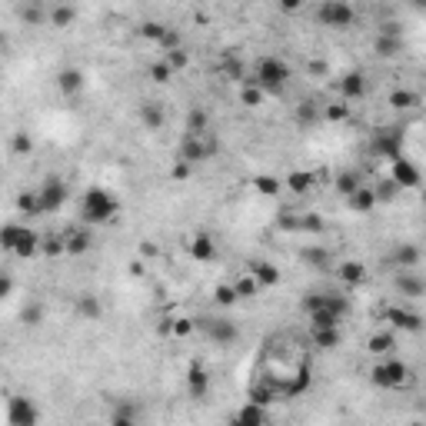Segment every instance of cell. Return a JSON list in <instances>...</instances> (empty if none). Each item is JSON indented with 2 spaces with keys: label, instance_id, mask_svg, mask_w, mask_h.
Returning <instances> with one entry per match:
<instances>
[{
  "label": "cell",
  "instance_id": "cell-55",
  "mask_svg": "<svg viewBox=\"0 0 426 426\" xmlns=\"http://www.w3.org/2000/svg\"><path fill=\"white\" fill-rule=\"evenodd\" d=\"M194 330H197V320H190V317H176V320H170V337H176V340L190 337Z\"/></svg>",
  "mask_w": 426,
  "mask_h": 426
},
{
  "label": "cell",
  "instance_id": "cell-46",
  "mask_svg": "<svg viewBox=\"0 0 426 426\" xmlns=\"http://www.w3.org/2000/svg\"><path fill=\"white\" fill-rule=\"evenodd\" d=\"M253 186H257V194H263V197H276V194L284 190V184L270 174H260L257 180H253Z\"/></svg>",
  "mask_w": 426,
  "mask_h": 426
},
{
  "label": "cell",
  "instance_id": "cell-7",
  "mask_svg": "<svg viewBox=\"0 0 426 426\" xmlns=\"http://www.w3.org/2000/svg\"><path fill=\"white\" fill-rule=\"evenodd\" d=\"M200 327H203V333L213 340V347H233V343L240 340V327H237L230 317H203Z\"/></svg>",
  "mask_w": 426,
  "mask_h": 426
},
{
  "label": "cell",
  "instance_id": "cell-14",
  "mask_svg": "<svg viewBox=\"0 0 426 426\" xmlns=\"http://www.w3.org/2000/svg\"><path fill=\"white\" fill-rule=\"evenodd\" d=\"M87 87V77L80 67H64L60 74H57V90L64 94V97H80Z\"/></svg>",
  "mask_w": 426,
  "mask_h": 426
},
{
  "label": "cell",
  "instance_id": "cell-20",
  "mask_svg": "<svg viewBox=\"0 0 426 426\" xmlns=\"http://www.w3.org/2000/svg\"><path fill=\"white\" fill-rule=\"evenodd\" d=\"M137 117H140V123L147 130H160L167 123V110H164V103H157V100H143L140 107H137Z\"/></svg>",
  "mask_w": 426,
  "mask_h": 426
},
{
  "label": "cell",
  "instance_id": "cell-39",
  "mask_svg": "<svg viewBox=\"0 0 426 426\" xmlns=\"http://www.w3.org/2000/svg\"><path fill=\"white\" fill-rule=\"evenodd\" d=\"M360 184H363V180H360V174H357V170H340L337 180H333V186H337L340 197H350V194H353V190H357Z\"/></svg>",
  "mask_w": 426,
  "mask_h": 426
},
{
  "label": "cell",
  "instance_id": "cell-27",
  "mask_svg": "<svg viewBox=\"0 0 426 426\" xmlns=\"http://www.w3.org/2000/svg\"><path fill=\"white\" fill-rule=\"evenodd\" d=\"M310 340H313V347H317V350L330 353V350H337V347H340L343 333H340V327H317V330H310Z\"/></svg>",
  "mask_w": 426,
  "mask_h": 426
},
{
  "label": "cell",
  "instance_id": "cell-4",
  "mask_svg": "<svg viewBox=\"0 0 426 426\" xmlns=\"http://www.w3.org/2000/svg\"><path fill=\"white\" fill-rule=\"evenodd\" d=\"M370 380L380 390H406L413 383V373H410V366L403 360H383L370 370Z\"/></svg>",
  "mask_w": 426,
  "mask_h": 426
},
{
  "label": "cell",
  "instance_id": "cell-30",
  "mask_svg": "<svg viewBox=\"0 0 426 426\" xmlns=\"http://www.w3.org/2000/svg\"><path fill=\"white\" fill-rule=\"evenodd\" d=\"M250 274H253V280L260 284V290H263V286L270 290V286L280 284V267H274L270 260H257V263L250 267Z\"/></svg>",
  "mask_w": 426,
  "mask_h": 426
},
{
  "label": "cell",
  "instance_id": "cell-60",
  "mask_svg": "<svg viewBox=\"0 0 426 426\" xmlns=\"http://www.w3.org/2000/svg\"><path fill=\"white\" fill-rule=\"evenodd\" d=\"M306 0H280V11H286V13H293V11H300Z\"/></svg>",
  "mask_w": 426,
  "mask_h": 426
},
{
  "label": "cell",
  "instance_id": "cell-52",
  "mask_svg": "<svg viewBox=\"0 0 426 426\" xmlns=\"http://www.w3.org/2000/svg\"><path fill=\"white\" fill-rule=\"evenodd\" d=\"M21 323H23V327H40V323H44V306H40V303H27L21 310Z\"/></svg>",
  "mask_w": 426,
  "mask_h": 426
},
{
  "label": "cell",
  "instance_id": "cell-49",
  "mask_svg": "<svg viewBox=\"0 0 426 426\" xmlns=\"http://www.w3.org/2000/svg\"><path fill=\"white\" fill-rule=\"evenodd\" d=\"M323 117H327L330 123H343V120H350V107H347V100L327 103V107H323Z\"/></svg>",
  "mask_w": 426,
  "mask_h": 426
},
{
  "label": "cell",
  "instance_id": "cell-54",
  "mask_svg": "<svg viewBox=\"0 0 426 426\" xmlns=\"http://www.w3.org/2000/svg\"><path fill=\"white\" fill-rule=\"evenodd\" d=\"M150 80H153V84H170V80H174V67L160 57L157 64H150Z\"/></svg>",
  "mask_w": 426,
  "mask_h": 426
},
{
  "label": "cell",
  "instance_id": "cell-53",
  "mask_svg": "<svg viewBox=\"0 0 426 426\" xmlns=\"http://www.w3.org/2000/svg\"><path fill=\"white\" fill-rule=\"evenodd\" d=\"M164 60L174 67V74H180V70H186V67H190V54H186L184 47H174V50H167Z\"/></svg>",
  "mask_w": 426,
  "mask_h": 426
},
{
  "label": "cell",
  "instance_id": "cell-36",
  "mask_svg": "<svg viewBox=\"0 0 426 426\" xmlns=\"http://www.w3.org/2000/svg\"><path fill=\"white\" fill-rule=\"evenodd\" d=\"M17 213H23V217H44L37 190H23V194H17Z\"/></svg>",
  "mask_w": 426,
  "mask_h": 426
},
{
  "label": "cell",
  "instance_id": "cell-12",
  "mask_svg": "<svg viewBox=\"0 0 426 426\" xmlns=\"http://www.w3.org/2000/svg\"><path fill=\"white\" fill-rule=\"evenodd\" d=\"M186 253L197 263H213L217 260V240H213V233H207V230L194 233V237L186 240Z\"/></svg>",
  "mask_w": 426,
  "mask_h": 426
},
{
  "label": "cell",
  "instance_id": "cell-26",
  "mask_svg": "<svg viewBox=\"0 0 426 426\" xmlns=\"http://www.w3.org/2000/svg\"><path fill=\"white\" fill-rule=\"evenodd\" d=\"M284 186H290L296 197H306V194L317 186V174H313V170H290L286 180H284Z\"/></svg>",
  "mask_w": 426,
  "mask_h": 426
},
{
  "label": "cell",
  "instance_id": "cell-31",
  "mask_svg": "<svg viewBox=\"0 0 426 426\" xmlns=\"http://www.w3.org/2000/svg\"><path fill=\"white\" fill-rule=\"evenodd\" d=\"M47 21L54 23L57 30H70L77 21V7L74 4H54V7L47 11Z\"/></svg>",
  "mask_w": 426,
  "mask_h": 426
},
{
  "label": "cell",
  "instance_id": "cell-34",
  "mask_svg": "<svg viewBox=\"0 0 426 426\" xmlns=\"http://www.w3.org/2000/svg\"><path fill=\"white\" fill-rule=\"evenodd\" d=\"M306 317H310V330H317V327H340V323H343V313H340V310H330V306L310 310Z\"/></svg>",
  "mask_w": 426,
  "mask_h": 426
},
{
  "label": "cell",
  "instance_id": "cell-9",
  "mask_svg": "<svg viewBox=\"0 0 426 426\" xmlns=\"http://www.w3.org/2000/svg\"><path fill=\"white\" fill-rule=\"evenodd\" d=\"M7 423L11 426H37L40 423V410L30 396H11L7 400Z\"/></svg>",
  "mask_w": 426,
  "mask_h": 426
},
{
  "label": "cell",
  "instance_id": "cell-38",
  "mask_svg": "<svg viewBox=\"0 0 426 426\" xmlns=\"http://www.w3.org/2000/svg\"><path fill=\"white\" fill-rule=\"evenodd\" d=\"M320 117H323V107H320L317 100H303V103L296 107V123H300V127H313Z\"/></svg>",
  "mask_w": 426,
  "mask_h": 426
},
{
  "label": "cell",
  "instance_id": "cell-24",
  "mask_svg": "<svg viewBox=\"0 0 426 426\" xmlns=\"http://www.w3.org/2000/svg\"><path fill=\"white\" fill-rule=\"evenodd\" d=\"M74 310H77V317L87 320V323H94V320L103 317V303H100L97 293H80L77 296V303H74Z\"/></svg>",
  "mask_w": 426,
  "mask_h": 426
},
{
  "label": "cell",
  "instance_id": "cell-45",
  "mask_svg": "<svg viewBox=\"0 0 426 426\" xmlns=\"http://www.w3.org/2000/svg\"><path fill=\"white\" fill-rule=\"evenodd\" d=\"M40 253L47 257H64L67 253V243H64V233H50V237H40Z\"/></svg>",
  "mask_w": 426,
  "mask_h": 426
},
{
  "label": "cell",
  "instance_id": "cell-2",
  "mask_svg": "<svg viewBox=\"0 0 426 426\" xmlns=\"http://www.w3.org/2000/svg\"><path fill=\"white\" fill-rule=\"evenodd\" d=\"M220 153V137L213 133V127L203 133H184V140H180V150H176V160H186L190 167H200L213 160Z\"/></svg>",
  "mask_w": 426,
  "mask_h": 426
},
{
  "label": "cell",
  "instance_id": "cell-15",
  "mask_svg": "<svg viewBox=\"0 0 426 426\" xmlns=\"http://www.w3.org/2000/svg\"><path fill=\"white\" fill-rule=\"evenodd\" d=\"M383 317L390 320L393 330H406V333H420V327H423V317L416 310H406V306H390Z\"/></svg>",
  "mask_w": 426,
  "mask_h": 426
},
{
  "label": "cell",
  "instance_id": "cell-22",
  "mask_svg": "<svg viewBox=\"0 0 426 426\" xmlns=\"http://www.w3.org/2000/svg\"><path fill=\"white\" fill-rule=\"evenodd\" d=\"M270 420V413H267V406L263 403H253V400H247V403L233 413V423H240V426H263Z\"/></svg>",
  "mask_w": 426,
  "mask_h": 426
},
{
  "label": "cell",
  "instance_id": "cell-3",
  "mask_svg": "<svg viewBox=\"0 0 426 426\" xmlns=\"http://www.w3.org/2000/svg\"><path fill=\"white\" fill-rule=\"evenodd\" d=\"M250 80L263 94H284L286 84H290V64H286L284 57H260L257 74H253Z\"/></svg>",
  "mask_w": 426,
  "mask_h": 426
},
{
  "label": "cell",
  "instance_id": "cell-28",
  "mask_svg": "<svg viewBox=\"0 0 426 426\" xmlns=\"http://www.w3.org/2000/svg\"><path fill=\"white\" fill-rule=\"evenodd\" d=\"M300 260H303L306 267H313V270H330V267H333V253H330L327 247H317V243H313V247H303V250H300Z\"/></svg>",
  "mask_w": 426,
  "mask_h": 426
},
{
  "label": "cell",
  "instance_id": "cell-61",
  "mask_svg": "<svg viewBox=\"0 0 426 426\" xmlns=\"http://www.w3.org/2000/svg\"><path fill=\"white\" fill-rule=\"evenodd\" d=\"M410 4H413L416 11H423V7H426V0H410Z\"/></svg>",
  "mask_w": 426,
  "mask_h": 426
},
{
  "label": "cell",
  "instance_id": "cell-59",
  "mask_svg": "<svg viewBox=\"0 0 426 426\" xmlns=\"http://www.w3.org/2000/svg\"><path fill=\"white\" fill-rule=\"evenodd\" d=\"M190 174H194V167L186 164V160H176L174 164V180H186Z\"/></svg>",
  "mask_w": 426,
  "mask_h": 426
},
{
  "label": "cell",
  "instance_id": "cell-29",
  "mask_svg": "<svg viewBox=\"0 0 426 426\" xmlns=\"http://www.w3.org/2000/svg\"><path fill=\"white\" fill-rule=\"evenodd\" d=\"M64 243H67V253L70 257H80V253H87L94 247V237H90V230H67L64 233Z\"/></svg>",
  "mask_w": 426,
  "mask_h": 426
},
{
  "label": "cell",
  "instance_id": "cell-23",
  "mask_svg": "<svg viewBox=\"0 0 426 426\" xmlns=\"http://www.w3.org/2000/svg\"><path fill=\"white\" fill-rule=\"evenodd\" d=\"M373 54L380 57V60H393V57L403 54V37H396V33H376V40H373Z\"/></svg>",
  "mask_w": 426,
  "mask_h": 426
},
{
  "label": "cell",
  "instance_id": "cell-56",
  "mask_svg": "<svg viewBox=\"0 0 426 426\" xmlns=\"http://www.w3.org/2000/svg\"><path fill=\"white\" fill-rule=\"evenodd\" d=\"M300 217H303V213H293V210H280V217H276V227L286 230V233H300Z\"/></svg>",
  "mask_w": 426,
  "mask_h": 426
},
{
  "label": "cell",
  "instance_id": "cell-58",
  "mask_svg": "<svg viewBox=\"0 0 426 426\" xmlns=\"http://www.w3.org/2000/svg\"><path fill=\"white\" fill-rule=\"evenodd\" d=\"M13 293V276L11 274H0V300H7Z\"/></svg>",
  "mask_w": 426,
  "mask_h": 426
},
{
  "label": "cell",
  "instance_id": "cell-21",
  "mask_svg": "<svg viewBox=\"0 0 426 426\" xmlns=\"http://www.w3.org/2000/svg\"><path fill=\"white\" fill-rule=\"evenodd\" d=\"M13 257H21V260H30V257H37L40 253V233L30 227H21V237H17V243H13Z\"/></svg>",
  "mask_w": 426,
  "mask_h": 426
},
{
  "label": "cell",
  "instance_id": "cell-5",
  "mask_svg": "<svg viewBox=\"0 0 426 426\" xmlns=\"http://www.w3.org/2000/svg\"><path fill=\"white\" fill-rule=\"evenodd\" d=\"M317 23L327 30H350L357 23V11L347 0H323L317 7Z\"/></svg>",
  "mask_w": 426,
  "mask_h": 426
},
{
  "label": "cell",
  "instance_id": "cell-50",
  "mask_svg": "<svg viewBox=\"0 0 426 426\" xmlns=\"http://www.w3.org/2000/svg\"><path fill=\"white\" fill-rule=\"evenodd\" d=\"M21 227L23 223H4L0 227V250H13V243H17V237H21Z\"/></svg>",
  "mask_w": 426,
  "mask_h": 426
},
{
  "label": "cell",
  "instance_id": "cell-17",
  "mask_svg": "<svg viewBox=\"0 0 426 426\" xmlns=\"http://www.w3.org/2000/svg\"><path fill=\"white\" fill-rule=\"evenodd\" d=\"M420 260H423V253H420L416 243H396L393 253L386 257V263H390V267H400V270H416Z\"/></svg>",
  "mask_w": 426,
  "mask_h": 426
},
{
  "label": "cell",
  "instance_id": "cell-41",
  "mask_svg": "<svg viewBox=\"0 0 426 426\" xmlns=\"http://www.w3.org/2000/svg\"><path fill=\"white\" fill-rule=\"evenodd\" d=\"M233 290H237V300H253V296H260V284L253 280V274H243L233 280Z\"/></svg>",
  "mask_w": 426,
  "mask_h": 426
},
{
  "label": "cell",
  "instance_id": "cell-16",
  "mask_svg": "<svg viewBox=\"0 0 426 426\" xmlns=\"http://www.w3.org/2000/svg\"><path fill=\"white\" fill-rule=\"evenodd\" d=\"M393 286H396V293L406 296V300H420V296L426 293L423 276L416 274V270H400V274L393 276Z\"/></svg>",
  "mask_w": 426,
  "mask_h": 426
},
{
  "label": "cell",
  "instance_id": "cell-35",
  "mask_svg": "<svg viewBox=\"0 0 426 426\" xmlns=\"http://www.w3.org/2000/svg\"><path fill=\"white\" fill-rule=\"evenodd\" d=\"M210 130V113L203 107H190L184 117V133H203Z\"/></svg>",
  "mask_w": 426,
  "mask_h": 426
},
{
  "label": "cell",
  "instance_id": "cell-19",
  "mask_svg": "<svg viewBox=\"0 0 426 426\" xmlns=\"http://www.w3.org/2000/svg\"><path fill=\"white\" fill-rule=\"evenodd\" d=\"M343 200H347V207H350L353 213H360V217L373 213V207L380 203V200H376V190H373V186H366V184H360L350 194V197H343Z\"/></svg>",
  "mask_w": 426,
  "mask_h": 426
},
{
  "label": "cell",
  "instance_id": "cell-18",
  "mask_svg": "<svg viewBox=\"0 0 426 426\" xmlns=\"http://www.w3.org/2000/svg\"><path fill=\"white\" fill-rule=\"evenodd\" d=\"M337 90H340V97L347 100H360L363 94H366V74L363 70H350V74H343L337 80Z\"/></svg>",
  "mask_w": 426,
  "mask_h": 426
},
{
  "label": "cell",
  "instance_id": "cell-10",
  "mask_svg": "<svg viewBox=\"0 0 426 426\" xmlns=\"http://www.w3.org/2000/svg\"><path fill=\"white\" fill-rule=\"evenodd\" d=\"M390 180H393L400 190H416L420 186V180H423V174H420V167L410 160V157H393L390 160Z\"/></svg>",
  "mask_w": 426,
  "mask_h": 426
},
{
  "label": "cell",
  "instance_id": "cell-57",
  "mask_svg": "<svg viewBox=\"0 0 426 426\" xmlns=\"http://www.w3.org/2000/svg\"><path fill=\"white\" fill-rule=\"evenodd\" d=\"M373 190H376V200H380V203H383V200H393L396 194H400V186H396L393 180H380Z\"/></svg>",
  "mask_w": 426,
  "mask_h": 426
},
{
  "label": "cell",
  "instance_id": "cell-11",
  "mask_svg": "<svg viewBox=\"0 0 426 426\" xmlns=\"http://www.w3.org/2000/svg\"><path fill=\"white\" fill-rule=\"evenodd\" d=\"M320 306L340 310L343 317L350 313V300H347L343 293H333V290H310V293L303 296V313H310V310H320Z\"/></svg>",
  "mask_w": 426,
  "mask_h": 426
},
{
  "label": "cell",
  "instance_id": "cell-37",
  "mask_svg": "<svg viewBox=\"0 0 426 426\" xmlns=\"http://www.w3.org/2000/svg\"><path fill=\"white\" fill-rule=\"evenodd\" d=\"M263 100H267V94H263V90L253 84L250 77H243V80H240V103H243V107L253 110V107H260Z\"/></svg>",
  "mask_w": 426,
  "mask_h": 426
},
{
  "label": "cell",
  "instance_id": "cell-33",
  "mask_svg": "<svg viewBox=\"0 0 426 426\" xmlns=\"http://www.w3.org/2000/svg\"><path fill=\"white\" fill-rule=\"evenodd\" d=\"M337 276H340V284L357 286V284L366 280V267H363L360 260H347V263H340V267H337Z\"/></svg>",
  "mask_w": 426,
  "mask_h": 426
},
{
  "label": "cell",
  "instance_id": "cell-25",
  "mask_svg": "<svg viewBox=\"0 0 426 426\" xmlns=\"http://www.w3.org/2000/svg\"><path fill=\"white\" fill-rule=\"evenodd\" d=\"M143 420V410L133 400H123V403L113 406V413H110V423L113 426H133Z\"/></svg>",
  "mask_w": 426,
  "mask_h": 426
},
{
  "label": "cell",
  "instance_id": "cell-42",
  "mask_svg": "<svg viewBox=\"0 0 426 426\" xmlns=\"http://www.w3.org/2000/svg\"><path fill=\"white\" fill-rule=\"evenodd\" d=\"M167 30H170V27L160 23V21H143L140 23V37H143V40H150V44H157V47H160V40H164Z\"/></svg>",
  "mask_w": 426,
  "mask_h": 426
},
{
  "label": "cell",
  "instance_id": "cell-6",
  "mask_svg": "<svg viewBox=\"0 0 426 426\" xmlns=\"http://www.w3.org/2000/svg\"><path fill=\"white\" fill-rule=\"evenodd\" d=\"M370 153L380 160H393L403 153V130L400 127H380L370 137Z\"/></svg>",
  "mask_w": 426,
  "mask_h": 426
},
{
  "label": "cell",
  "instance_id": "cell-40",
  "mask_svg": "<svg viewBox=\"0 0 426 426\" xmlns=\"http://www.w3.org/2000/svg\"><path fill=\"white\" fill-rule=\"evenodd\" d=\"M220 70H223V77H227V80H233V84H240V80H243V60L233 54V50H227V54H223V64H220Z\"/></svg>",
  "mask_w": 426,
  "mask_h": 426
},
{
  "label": "cell",
  "instance_id": "cell-44",
  "mask_svg": "<svg viewBox=\"0 0 426 426\" xmlns=\"http://www.w3.org/2000/svg\"><path fill=\"white\" fill-rule=\"evenodd\" d=\"M416 103H420V97H416L413 90H406V87H400V90L390 94V107H393V110H410V107H416Z\"/></svg>",
  "mask_w": 426,
  "mask_h": 426
},
{
  "label": "cell",
  "instance_id": "cell-48",
  "mask_svg": "<svg viewBox=\"0 0 426 426\" xmlns=\"http://www.w3.org/2000/svg\"><path fill=\"white\" fill-rule=\"evenodd\" d=\"M21 21L27 23V27H40V23L47 21V13L40 11V7H37L33 0H27V4H23V7H21Z\"/></svg>",
  "mask_w": 426,
  "mask_h": 426
},
{
  "label": "cell",
  "instance_id": "cell-47",
  "mask_svg": "<svg viewBox=\"0 0 426 426\" xmlns=\"http://www.w3.org/2000/svg\"><path fill=\"white\" fill-rule=\"evenodd\" d=\"M213 303L223 306V310H230L233 303H240V300H237V290H233V284H220V286H213Z\"/></svg>",
  "mask_w": 426,
  "mask_h": 426
},
{
  "label": "cell",
  "instance_id": "cell-13",
  "mask_svg": "<svg viewBox=\"0 0 426 426\" xmlns=\"http://www.w3.org/2000/svg\"><path fill=\"white\" fill-rule=\"evenodd\" d=\"M186 393L194 396V400H203L210 393V373L200 360H194L186 366Z\"/></svg>",
  "mask_w": 426,
  "mask_h": 426
},
{
  "label": "cell",
  "instance_id": "cell-8",
  "mask_svg": "<svg viewBox=\"0 0 426 426\" xmlns=\"http://www.w3.org/2000/svg\"><path fill=\"white\" fill-rule=\"evenodd\" d=\"M67 194H70V186L60 180V176H47L44 184L37 186V197H40V210L44 213H57V210L67 203Z\"/></svg>",
  "mask_w": 426,
  "mask_h": 426
},
{
  "label": "cell",
  "instance_id": "cell-32",
  "mask_svg": "<svg viewBox=\"0 0 426 426\" xmlns=\"http://www.w3.org/2000/svg\"><path fill=\"white\" fill-rule=\"evenodd\" d=\"M393 347H396V333H393V330L370 333V340H366V350H370L373 357H386V353H393Z\"/></svg>",
  "mask_w": 426,
  "mask_h": 426
},
{
  "label": "cell",
  "instance_id": "cell-43",
  "mask_svg": "<svg viewBox=\"0 0 426 426\" xmlns=\"http://www.w3.org/2000/svg\"><path fill=\"white\" fill-rule=\"evenodd\" d=\"M11 153L13 157H27V153H33V137L27 130H17L11 133Z\"/></svg>",
  "mask_w": 426,
  "mask_h": 426
},
{
  "label": "cell",
  "instance_id": "cell-51",
  "mask_svg": "<svg viewBox=\"0 0 426 426\" xmlns=\"http://www.w3.org/2000/svg\"><path fill=\"white\" fill-rule=\"evenodd\" d=\"M327 230V220L317 217V213H303L300 217V233H313V237H320Z\"/></svg>",
  "mask_w": 426,
  "mask_h": 426
},
{
  "label": "cell",
  "instance_id": "cell-1",
  "mask_svg": "<svg viewBox=\"0 0 426 426\" xmlns=\"http://www.w3.org/2000/svg\"><path fill=\"white\" fill-rule=\"evenodd\" d=\"M117 213H120V200H117V194H110L107 186L94 184L84 190V197H80V220L87 227H103Z\"/></svg>",
  "mask_w": 426,
  "mask_h": 426
}]
</instances>
